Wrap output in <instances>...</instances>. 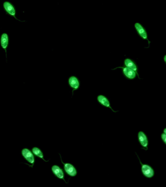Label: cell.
<instances>
[{
	"label": "cell",
	"instance_id": "6da1fadb",
	"mask_svg": "<svg viewBox=\"0 0 166 187\" xmlns=\"http://www.w3.org/2000/svg\"><path fill=\"white\" fill-rule=\"evenodd\" d=\"M3 7L4 8V10L7 14H8L10 16L14 17L17 21H20L21 22H24L25 21H22L19 20L16 17V12L14 7L13 4L9 1H5L3 4Z\"/></svg>",
	"mask_w": 166,
	"mask_h": 187
},
{
	"label": "cell",
	"instance_id": "7a4b0ae2",
	"mask_svg": "<svg viewBox=\"0 0 166 187\" xmlns=\"http://www.w3.org/2000/svg\"><path fill=\"white\" fill-rule=\"evenodd\" d=\"M21 153L22 156L26 159V160L30 164H32V165L31 167H33L35 163V158L32 153L27 148H24L21 150Z\"/></svg>",
	"mask_w": 166,
	"mask_h": 187
},
{
	"label": "cell",
	"instance_id": "3957f363",
	"mask_svg": "<svg viewBox=\"0 0 166 187\" xmlns=\"http://www.w3.org/2000/svg\"><path fill=\"white\" fill-rule=\"evenodd\" d=\"M0 43L1 48L5 51L6 60H7V48L8 47L9 45V36L7 33H4L1 34L0 38Z\"/></svg>",
	"mask_w": 166,
	"mask_h": 187
},
{
	"label": "cell",
	"instance_id": "277c9868",
	"mask_svg": "<svg viewBox=\"0 0 166 187\" xmlns=\"http://www.w3.org/2000/svg\"><path fill=\"white\" fill-rule=\"evenodd\" d=\"M135 27L136 29V31H138L139 35L142 37L144 39H147L149 42V45H150V42L148 39V36L147 34L146 30L144 29V28L140 25L139 23L136 22L135 25Z\"/></svg>",
	"mask_w": 166,
	"mask_h": 187
},
{
	"label": "cell",
	"instance_id": "5b68a950",
	"mask_svg": "<svg viewBox=\"0 0 166 187\" xmlns=\"http://www.w3.org/2000/svg\"><path fill=\"white\" fill-rule=\"evenodd\" d=\"M142 165V172L146 177L148 178H151L153 177L154 172L153 169L147 165Z\"/></svg>",
	"mask_w": 166,
	"mask_h": 187
},
{
	"label": "cell",
	"instance_id": "8992f818",
	"mask_svg": "<svg viewBox=\"0 0 166 187\" xmlns=\"http://www.w3.org/2000/svg\"><path fill=\"white\" fill-rule=\"evenodd\" d=\"M62 162L64 166V169H65V171L67 173V174L71 177H74L76 175V170L73 165L70 163H64L62 161Z\"/></svg>",
	"mask_w": 166,
	"mask_h": 187
},
{
	"label": "cell",
	"instance_id": "52a82bcc",
	"mask_svg": "<svg viewBox=\"0 0 166 187\" xmlns=\"http://www.w3.org/2000/svg\"><path fill=\"white\" fill-rule=\"evenodd\" d=\"M138 137L139 142H140L142 145L145 148H147L148 144V139L147 138L145 133L143 132H139L138 134Z\"/></svg>",
	"mask_w": 166,
	"mask_h": 187
},
{
	"label": "cell",
	"instance_id": "ba28073f",
	"mask_svg": "<svg viewBox=\"0 0 166 187\" xmlns=\"http://www.w3.org/2000/svg\"><path fill=\"white\" fill-rule=\"evenodd\" d=\"M123 72L125 76L128 79H133L136 76V72L134 71L133 70L131 69L130 68L128 67L123 68Z\"/></svg>",
	"mask_w": 166,
	"mask_h": 187
},
{
	"label": "cell",
	"instance_id": "9c48e42d",
	"mask_svg": "<svg viewBox=\"0 0 166 187\" xmlns=\"http://www.w3.org/2000/svg\"><path fill=\"white\" fill-rule=\"evenodd\" d=\"M52 171H53V173H54V174L57 177H59L60 179H63L64 177V174L63 171L62 170L60 169L59 166H53L52 168Z\"/></svg>",
	"mask_w": 166,
	"mask_h": 187
},
{
	"label": "cell",
	"instance_id": "30bf717a",
	"mask_svg": "<svg viewBox=\"0 0 166 187\" xmlns=\"http://www.w3.org/2000/svg\"><path fill=\"white\" fill-rule=\"evenodd\" d=\"M97 100L101 104L103 105L104 106H105V107H107L110 108L113 112H116L114 111L112 109V108L111 107L110 105V104H109V101L107 100V98H105L104 96H102V95H100V96L98 97Z\"/></svg>",
	"mask_w": 166,
	"mask_h": 187
},
{
	"label": "cell",
	"instance_id": "8fae6325",
	"mask_svg": "<svg viewBox=\"0 0 166 187\" xmlns=\"http://www.w3.org/2000/svg\"><path fill=\"white\" fill-rule=\"evenodd\" d=\"M69 82L70 87L75 90H76L79 88V82L78 79L75 77H71L69 79Z\"/></svg>",
	"mask_w": 166,
	"mask_h": 187
},
{
	"label": "cell",
	"instance_id": "7c38bea8",
	"mask_svg": "<svg viewBox=\"0 0 166 187\" xmlns=\"http://www.w3.org/2000/svg\"><path fill=\"white\" fill-rule=\"evenodd\" d=\"M124 64L125 66H126L127 67L130 68L131 69L133 70L134 71L136 72V74H138V73H137V67H136V66L135 63L133 62L132 60H131L129 59H126L124 60Z\"/></svg>",
	"mask_w": 166,
	"mask_h": 187
},
{
	"label": "cell",
	"instance_id": "4fadbf2b",
	"mask_svg": "<svg viewBox=\"0 0 166 187\" xmlns=\"http://www.w3.org/2000/svg\"><path fill=\"white\" fill-rule=\"evenodd\" d=\"M32 152L33 153H34L36 156L39 157V158H42V159L44 160V161L47 162V161L44 160V158H43V153L42 152V150L39 149V148H38V147H34L32 149Z\"/></svg>",
	"mask_w": 166,
	"mask_h": 187
},
{
	"label": "cell",
	"instance_id": "5bb4252c",
	"mask_svg": "<svg viewBox=\"0 0 166 187\" xmlns=\"http://www.w3.org/2000/svg\"><path fill=\"white\" fill-rule=\"evenodd\" d=\"M161 138H162V140H163L164 142L166 144V135L165 133H162L161 135Z\"/></svg>",
	"mask_w": 166,
	"mask_h": 187
},
{
	"label": "cell",
	"instance_id": "9a60e30c",
	"mask_svg": "<svg viewBox=\"0 0 166 187\" xmlns=\"http://www.w3.org/2000/svg\"><path fill=\"white\" fill-rule=\"evenodd\" d=\"M164 61H165V63H166V55H165V57H164Z\"/></svg>",
	"mask_w": 166,
	"mask_h": 187
},
{
	"label": "cell",
	"instance_id": "2e32d148",
	"mask_svg": "<svg viewBox=\"0 0 166 187\" xmlns=\"http://www.w3.org/2000/svg\"><path fill=\"white\" fill-rule=\"evenodd\" d=\"M164 133H165V135H166V128H165V129L164 130Z\"/></svg>",
	"mask_w": 166,
	"mask_h": 187
}]
</instances>
